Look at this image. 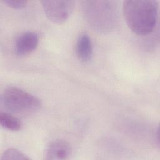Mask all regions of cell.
I'll return each mask as SVG.
<instances>
[{
  "label": "cell",
  "mask_w": 160,
  "mask_h": 160,
  "mask_svg": "<svg viewBox=\"0 0 160 160\" xmlns=\"http://www.w3.org/2000/svg\"><path fill=\"white\" fill-rule=\"evenodd\" d=\"M158 2L154 0H128L123 3V14L128 28L139 36L151 34L158 19Z\"/></svg>",
  "instance_id": "6da1fadb"
},
{
  "label": "cell",
  "mask_w": 160,
  "mask_h": 160,
  "mask_svg": "<svg viewBox=\"0 0 160 160\" xmlns=\"http://www.w3.org/2000/svg\"><path fill=\"white\" fill-rule=\"evenodd\" d=\"M82 9L86 21L94 31L108 33L118 25L119 13L116 1H84Z\"/></svg>",
  "instance_id": "7a4b0ae2"
},
{
  "label": "cell",
  "mask_w": 160,
  "mask_h": 160,
  "mask_svg": "<svg viewBox=\"0 0 160 160\" xmlns=\"http://www.w3.org/2000/svg\"><path fill=\"white\" fill-rule=\"evenodd\" d=\"M1 99L5 108L15 113L33 112L41 106V102L38 98L14 86L8 87L4 90Z\"/></svg>",
  "instance_id": "3957f363"
},
{
  "label": "cell",
  "mask_w": 160,
  "mask_h": 160,
  "mask_svg": "<svg viewBox=\"0 0 160 160\" xmlns=\"http://www.w3.org/2000/svg\"><path fill=\"white\" fill-rule=\"evenodd\" d=\"M41 3L47 18L54 23L61 24L70 16L75 2L66 0H44L41 1Z\"/></svg>",
  "instance_id": "277c9868"
},
{
  "label": "cell",
  "mask_w": 160,
  "mask_h": 160,
  "mask_svg": "<svg viewBox=\"0 0 160 160\" xmlns=\"http://www.w3.org/2000/svg\"><path fill=\"white\" fill-rule=\"evenodd\" d=\"M39 43V36L32 31L24 32L19 35L14 44V50L16 54L24 56L36 49Z\"/></svg>",
  "instance_id": "5b68a950"
},
{
  "label": "cell",
  "mask_w": 160,
  "mask_h": 160,
  "mask_svg": "<svg viewBox=\"0 0 160 160\" xmlns=\"http://www.w3.org/2000/svg\"><path fill=\"white\" fill-rule=\"evenodd\" d=\"M72 153L69 143L62 139H56L47 146L44 158L46 160H61L68 159Z\"/></svg>",
  "instance_id": "8992f818"
},
{
  "label": "cell",
  "mask_w": 160,
  "mask_h": 160,
  "mask_svg": "<svg viewBox=\"0 0 160 160\" xmlns=\"http://www.w3.org/2000/svg\"><path fill=\"white\" fill-rule=\"evenodd\" d=\"M76 54L82 61L86 62L91 59L92 56V41L86 33L81 34L76 42Z\"/></svg>",
  "instance_id": "52a82bcc"
},
{
  "label": "cell",
  "mask_w": 160,
  "mask_h": 160,
  "mask_svg": "<svg viewBox=\"0 0 160 160\" xmlns=\"http://www.w3.org/2000/svg\"><path fill=\"white\" fill-rule=\"evenodd\" d=\"M0 124L4 128L12 131H18L22 126L19 119L6 112L2 111L0 112Z\"/></svg>",
  "instance_id": "ba28073f"
},
{
  "label": "cell",
  "mask_w": 160,
  "mask_h": 160,
  "mask_svg": "<svg viewBox=\"0 0 160 160\" xmlns=\"http://www.w3.org/2000/svg\"><path fill=\"white\" fill-rule=\"evenodd\" d=\"M30 158L19 149L9 148L3 152L1 160H29Z\"/></svg>",
  "instance_id": "9c48e42d"
},
{
  "label": "cell",
  "mask_w": 160,
  "mask_h": 160,
  "mask_svg": "<svg viewBox=\"0 0 160 160\" xmlns=\"http://www.w3.org/2000/svg\"><path fill=\"white\" fill-rule=\"evenodd\" d=\"M3 2L9 7H11L12 8H16V9L22 8L24 7L28 2L27 1H24V0H19V1L4 0L3 1Z\"/></svg>",
  "instance_id": "30bf717a"
}]
</instances>
